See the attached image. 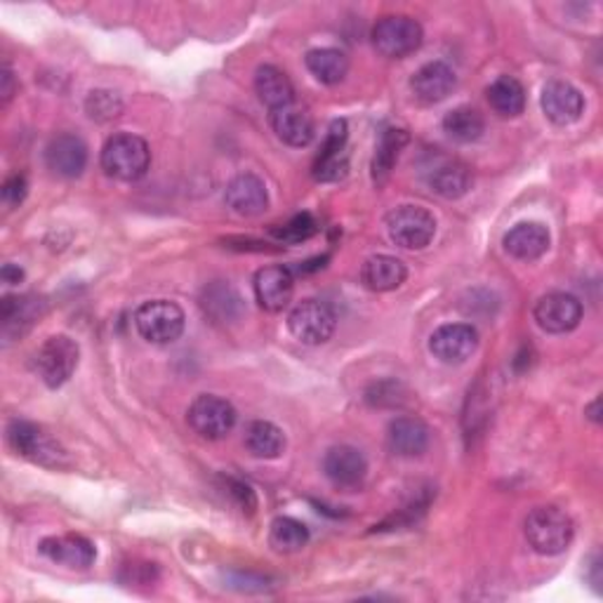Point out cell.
Returning a JSON list of instances; mask_svg holds the SVG:
<instances>
[{"label": "cell", "mask_w": 603, "mask_h": 603, "mask_svg": "<svg viewBox=\"0 0 603 603\" xmlns=\"http://www.w3.org/2000/svg\"><path fill=\"white\" fill-rule=\"evenodd\" d=\"M304 61H306L309 73H312L314 79L323 85L343 83L349 73V57L335 48L309 50Z\"/></svg>", "instance_id": "cell-28"}, {"label": "cell", "mask_w": 603, "mask_h": 603, "mask_svg": "<svg viewBox=\"0 0 603 603\" xmlns=\"http://www.w3.org/2000/svg\"><path fill=\"white\" fill-rule=\"evenodd\" d=\"M102 170L118 182H137L151 165V149L147 139L132 132H118L106 139L102 149Z\"/></svg>", "instance_id": "cell-2"}, {"label": "cell", "mask_w": 603, "mask_h": 603, "mask_svg": "<svg viewBox=\"0 0 603 603\" xmlns=\"http://www.w3.org/2000/svg\"><path fill=\"white\" fill-rule=\"evenodd\" d=\"M323 472L331 484L343 490H357L363 486L368 476V462L359 448L353 445H333L323 457Z\"/></svg>", "instance_id": "cell-13"}, {"label": "cell", "mask_w": 603, "mask_h": 603, "mask_svg": "<svg viewBox=\"0 0 603 603\" xmlns=\"http://www.w3.org/2000/svg\"><path fill=\"white\" fill-rule=\"evenodd\" d=\"M306 543H309V529L302 521L290 517L274 519L269 531V545L274 547V552L295 554L302 547H306Z\"/></svg>", "instance_id": "cell-32"}, {"label": "cell", "mask_w": 603, "mask_h": 603, "mask_svg": "<svg viewBox=\"0 0 603 603\" xmlns=\"http://www.w3.org/2000/svg\"><path fill=\"white\" fill-rule=\"evenodd\" d=\"M443 130L448 132V137H453L455 142L472 144L476 139H482L486 130V120L474 106H457V109L445 114Z\"/></svg>", "instance_id": "cell-29"}, {"label": "cell", "mask_w": 603, "mask_h": 603, "mask_svg": "<svg viewBox=\"0 0 603 603\" xmlns=\"http://www.w3.org/2000/svg\"><path fill=\"white\" fill-rule=\"evenodd\" d=\"M45 165L59 177H81L88 165V147L79 135H57L45 147Z\"/></svg>", "instance_id": "cell-17"}, {"label": "cell", "mask_w": 603, "mask_h": 603, "mask_svg": "<svg viewBox=\"0 0 603 603\" xmlns=\"http://www.w3.org/2000/svg\"><path fill=\"white\" fill-rule=\"evenodd\" d=\"M406 276L404 262L392 255H373L361 267V283L373 292H392L406 283Z\"/></svg>", "instance_id": "cell-23"}, {"label": "cell", "mask_w": 603, "mask_h": 603, "mask_svg": "<svg viewBox=\"0 0 603 603\" xmlns=\"http://www.w3.org/2000/svg\"><path fill=\"white\" fill-rule=\"evenodd\" d=\"M0 278H3L5 286H18L24 281V269L8 262V265H3V269H0Z\"/></svg>", "instance_id": "cell-37"}, {"label": "cell", "mask_w": 603, "mask_h": 603, "mask_svg": "<svg viewBox=\"0 0 603 603\" xmlns=\"http://www.w3.org/2000/svg\"><path fill=\"white\" fill-rule=\"evenodd\" d=\"M540 104H543V112L554 126H570L584 114L582 92L566 81H549L543 88Z\"/></svg>", "instance_id": "cell-14"}, {"label": "cell", "mask_w": 603, "mask_h": 603, "mask_svg": "<svg viewBox=\"0 0 603 603\" xmlns=\"http://www.w3.org/2000/svg\"><path fill=\"white\" fill-rule=\"evenodd\" d=\"M478 349V333L469 323H448L434 331L429 339V351L445 366H460L474 357Z\"/></svg>", "instance_id": "cell-12"}, {"label": "cell", "mask_w": 603, "mask_h": 603, "mask_svg": "<svg viewBox=\"0 0 603 603\" xmlns=\"http://www.w3.org/2000/svg\"><path fill=\"white\" fill-rule=\"evenodd\" d=\"M386 234L404 251H422L437 236V220L427 208L401 206L386 214Z\"/></svg>", "instance_id": "cell-5"}, {"label": "cell", "mask_w": 603, "mask_h": 603, "mask_svg": "<svg viewBox=\"0 0 603 603\" xmlns=\"http://www.w3.org/2000/svg\"><path fill=\"white\" fill-rule=\"evenodd\" d=\"M316 231H318L316 220L309 212H302V214H295V218L286 222L283 227L271 229V234L283 243H302L312 239Z\"/></svg>", "instance_id": "cell-34"}, {"label": "cell", "mask_w": 603, "mask_h": 603, "mask_svg": "<svg viewBox=\"0 0 603 603\" xmlns=\"http://www.w3.org/2000/svg\"><path fill=\"white\" fill-rule=\"evenodd\" d=\"M370 38H373L375 50L382 57L404 59V57L420 50L425 31L417 20L406 18V14H392V18H382L373 26V34H370Z\"/></svg>", "instance_id": "cell-6"}, {"label": "cell", "mask_w": 603, "mask_h": 603, "mask_svg": "<svg viewBox=\"0 0 603 603\" xmlns=\"http://www.w3.org/2000/svg\"><path fill=\"white\" fill-rule=\"evenodd\" d=\"M337 326V316L333 306L321 300H302L288 316V328L292 337L302 345L316 347L328 343Z\"/></svg>", "instance_id": "cell-8"}, {"label": "cell", "mask_w": 603, "mask_h": 603, "mask_svg": "<svg viewBox=\"0 0 603 603\" xmlns=\"http://www.w3.org/2000/svg\"><path fill=\"white\" fill-rule=\"evenodd\" d=\"M40 554L48 556L53 564L67 566L73 570H85L97 559V549L83 535H55L40 543Z\"/></svg>", "instance_id": "cell-18"}, {"label": "cell", "mask_w": 603, "mask_h": 603, "mask_svg": "<svg viewBox=\"0 0 603 603\" xmlns=\"http://www.w3.org/2000/svg\"><path fill=\"white\" fill-rule=\"evenodd\" d=\"M349 126L347 120L337 118L331 123V128L323 139L318 156L314 161V179L318 182H339L349 173Z\"/></svg>", "instance_id": "cell-11"}, {"label": "cell", "mask_w": 603, "mask_h": 603, "mask_svg": "<svg viewBox=\"0 0 603 603\" xmlns=\"http://www.w3.org/2000/svg\"><path fill=\"white\" fill-rule=\"evenodd\" d=\"M245 451L257 460H276L283 453L286 437L283 431L278 429L274 422L267 420H255L245 427Z\"/></svg>", "instance_id": "cell-26"}, {"label": "cell", "mask_w": 603, "mask_h": 603, "mask_svg": "<svg viewBox=\"0 0 603 603\" xmlns=\"http://www.w3.org/2000/svg\"><path fill=\"white\" fill-rule=\"evenodd\" d=\"M486 95L490 109L502 118H517L525 109V90L514 76H500V79H495L488 85Z\"/></svg>", "instance_id": "cell-27"}, {"label": "cell", "mask_w": 603, "mask_h": 603, "mask_svg": "<svg viewBox=\"0 0 603 603\" xmlns=\"http://www.w3.org/2000/svg\"><path fill=\"white\" fill-rule=\"evenodd\" d=\"M79 359V343L69 335H55L50 339H45L34 353V370L50 390H59V386L67 384L69 378L76 373Z\"/></svg>", "instance_id": "cell-4"}, {"label": "cell", "mask_w": 603, "mask_h": 603, "mask_svg": "<svg viewBox=\"0 0 603 603\" xmlns=\"http://www.w3.org/2000/svg\"><path fill=\"white\" fill-rule=\"evenodd\" d=\"M599 406H601V398H594V404L590 406V408H587V417H590V420L592 422H601V415H599Z\"/></svg>", "instance_id": "cell-39"}, {"label": "cell", "mask_w": 603, "mask_h": 603, "mask_svg": "<svg viewBox=\"0 0 603 603\" xmlns=\"http://www.w3.org/2000/svg\"><path fill=\"white\" fill-rule=\"evenodd\" d=\"M255 92L259 102L267 106L269 112H278L283 106L295 104V88H292L288 76L271 65L259 67L255 73Z\"/></svg>", "instance_id": "cell-25"}, {"label": "cell", "mask_w": 603, "mask_h": 603, "mask_svg": "<svg viewBox=\"0 0 603 603\" xmlns=\"http://www.w3.org/2000/svg\"><path fill=\"white\" fill-rule=\"evenodd\" d=\"M505 251L519 262H535L549 251V229L540 222H521L505 234Z\"/></svg>", "instance_id": "cell-20"}, {"label": "cell", "mask_w": 603, "mask_h": 603, "mask_svg": "<svg viewBox=\"0 0 603 603\" xmlns=\"http://www.w3.org/2000/svg\"><path fill=\"white\" fill-rule=\"evenodd\" d=\"M525 540L543 556L564 554L576 537V523L559 507H537L525 517Z\"/></svg>", "instance_id": "cell-1"}, {"label": "cell", "mask_w": 603, "mask_h": 603, "mask_svg": "<svg viewBox=\"0 0 603 603\" xmlns=\"http://www.w3.org/2000/svg\"><path fill=\"white\" fill-rule=\"evenodd\" d=\"M85 112L92 120H112L120 116L123 112V102L112 90H92L88 100H85Z\"/></svg>", "instance_id": "cell-33"}, {"label": "cell", "mask_w": 603, "mask_h": 603, "mask_svg": "<svg viewBox=\"0 0 603 603\" xmlns=\"http://www.w3.org/2000/svg\"><path fill=\"white\" fill-rule=\"evenodd\" d=\"M457 85L455 71L445 61H427L425 67L417 69L410 79L413 95L422 104H439L443 102Z\"/></svg>", "instance_id": "cell-19"}, {"label": "cell", "mask_w": 603, "mask_h": 603, "mask_svg": "<svg viewBox=\"0 0 603 603\" xmlns=\"http://www.w3.org/2000/svg\"><path fill=\"white\" fill-rule=\"evenodd\" d=\"M535 323L549 335L576 331L582 321V302L568 292H547L533 309Z\"/></svg>", "instance_id": "cell-10"}, {"label": "cell", "mask_w": 603, "mask_h": 603, "mask_svg": "<svg viewBox=\"0 0 603 603\" xmlns=\"http://www.w3.org/2000/svg\"><path fill=\"white\" fill-rule=\"evenodd\" d=\"M295 292V276L288 267L274 265L255 274V298L267 312H283Z\"/></svg>", "instance_id": "cell-16"}, {"label": "cell", "mask_w": 603, "mask_h": 603, "mask_svg": "<svg viewBox=\"0 0 603 603\" xmlns=\"http://www.w3.org/2000/svg\"><path fill=\"white\" fill-rule=\"evenodd\" d=\"M408 132L401 128H390L384 130L380 137V144L375 151L373 159V182L375 184H384L386 177L392 175V167L398 161V153L408 144Z\"/></svg>", "instance_id": "cell-30"}, {"label": "cell", "mask_w": 603, "mask_h": 603, "mask_svg": "<svg viewBox=\"0 0 603 603\" xmlns=\"http://www.w3.org/2000/svg\"><path fill=\"white\" fill-rule=\"evenodd\" d=\"M187 422L200 439L220 441L236 427V408L222 396L200 394L189 406Z\"/></svg>", "instance_id": "cell-7"}, {"label": "cell", "mask_w": 603, "mask_h": 603, "mask_svg": "<svg viewBox=\"0 0 603 603\" xmlns=\"http://www.w3.org/2000/svg\"><path fill=\"white\" fill-rule=\"evenodd\" d=\"M425 177H427L429 189L448 200L462 198L472 187L469 167L455 159H437L427 167Z\"/></svg>", "instance_id": "cell-21"}, {"label": "cell", "mask_w": 603, "mask_h": 603, "mask_svg": "<svg viewBox=\"0 0 603 603\" xmlns=\"http://www.w3.org/2000/svg\"><path fill=\"white\" fill-rule=\"evenodd\" d=\"M187 316L182 306L170 300L144 302L135 312V328L151 345H173L182 337Z\"/></svg>", "instance_id": "cell-3"}, {"label": "cell", "mask_w": 603, "mask_h": 603, "mask_svg": "<svg viewBox=\"0 0 603 603\" xmlns=\"http://www.w3.org/2000/svg\"><path fill=\"white\" fill-rule=\"evenodd\" d=\"M224 488H227V492L231 495V498H234V502L243 509V512H251V514L255 512L257 498H255V490L251 486L239 482V478L227 476L224 478Z\"/></svg>", "instance_id": "cell-36"}, {"label": "cell", "mask_w": 603, "mask_h": 603, "mask_svg": "<svg viewBox=\"0 0 603 603\" xmlns=\"http://www.w3.org/2000/svg\"><path fill=\"white\" fill-rule=\"evenodd\" d=\"M224 204L231 212L241 214V218H257V214L269 208V194L265 182L251 173L234 177L227 184Z\"/></svg>", "instance_id": "cell-15"}, {"label": "cell", "mask_w": 603, "mask_h": 603, "mask_svg": "<svg viewBox=\"0 0 603 603\" xmlns=\"http://www.w3.org/2000/svg\"><path fill=\"white\" fill-rule=\"evenodd\" d=\"M14 90H18V85H14V73L3 67V73H0V95H3V102H10Z\"/></svg>", "instance_id": "cell-38"}, {"label": "cell", "mask_w": 603, "mask_h": 603, "mask_svg": "<svg viewBox=\"0 0 603 603\" xmlns=\"http://www.w3.org/2000/svg\"><path fill=\"white\" fill-rule=\"evenodd\" d=\"M271 128L283 144L298 147V149L312 144V139L316 135L314 118L295 104L271 112Z\"/></svg>", "instance_id": "cell-22"}, {"label": "cell", "mask_w": 603, "mask_h": 603, "mask_svg": "<svg viewBox=\"0 0 603 603\" xmlns=\"http://www.w3.org/2000/svg\"><path fill=\"white\" fill-rule=\"evenodd\" d=\"M386 443L398 457H417L429 448V427L417 417H396L390 425Z\"/></svg>", "instance_id": "cell-24"}, {"label": "cell", "mask_w": 603, "mask_h": 603, "mask_svg": "<svg viewBox=\"0 0 603 603\" xmlns=\"http://www.w3.org/2000/svg\"><path fill=\"white\" fill-rule=\"evenodd\" d=\"M28 194V182L24 175H12L3 182V189H0V198H3L5 208H20Z\"/></svg>", "instance_id": "cell-35"}, {"label": "cell", "mask_w": 603, "mask_h": 603, "mask_svg": "<svg viewBox=\"0 0 603 603\" xmlns=\"http://www.w3.org/2000/svg\"><path fill=\"white\" fill-rule=\"evenodd\" d=\"M8 441L20 455L38 462V465L59 467L61 460H65V451H61L59 443L34 422L12 420L8 425Z\"/></svg>", "instance_id": "cell-9"}, {"label": "cell", "mask_w": 603, "mask_h": 603, "mask_svg": "<svg viewBox=\"0 0 603 603\" xmlns=\"http://www.w3.org/2000/svg\"><path fill=\"white\" fill-rule=\"evenodd\" d=\"M40 306L36 298H5L0 302V321H3L5 335L12 331L22 335L40 316Z\"/></svg>", "instance_id": "cell-31"}]
</instances>
